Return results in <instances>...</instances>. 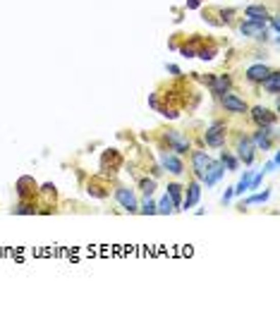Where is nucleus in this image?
<instances>
[{
    "mask_svg": "<svg viewBox=\"0 0 280 311\" xmlns=\"http://www.w3.org/2000/svg\"><path fill=\"white\" fill-rule=\"evenodd\" d=\"M163 144L168 146V151L177 156H185L187 151H192V141L187 137L185 132H180V129H168L163 132Z\"/></svg>",
    "mask_w": 280,
    "mask_h": 311,
    "instance_id": "1",
    "label": "nucleus"
},
{
    "mask_svg": "<svg viewBox=\"0 0 280 311\" xmlns=\"http://www.w3.org/2000/svg\"><path fill=\"white\" fill-rule=\"evenodd\" d=\"M225 139H227L225 122H213L209 129H206V134H203V141H206V146H211V148L225 146Z\"/></svg>",
    "mask_w": 280,
    "mask_h": 311,
    "instance_id": "2",
    "label": "nucleus"
},
{
    "mask_svg": "<svg viewBox=\"0 0 280 311\" xmlns=\"http://www.w3.org/2000/svg\"><path fill=\"white\" fill-rule=\"evenodd\" d=\"M278 137V129H275V124H268V127H259L257 132L251 134L249 139H251V144L257 148H261V151H268V148L273 146V139Z\"/></svg>",
    "mask_w": 280,
    "mask_h": 311,
    "instance_id": "3",
    "label": "nucleus"
},
{
    "mask_svg": "<svg viewBox=\"0 0 280 311\" xmlns=\"http://www.w3.org/2000/svg\"><path fill=\"white\" fill-rule=\"evenodd\" d=\"M218 98H220V106L225 108V113H233V115H244V113H249V106L244 103V98L237 96V93L225 91L223 96H218Z\"/></svg>",
    "mask_w": 280,
    "mask_h": 311,
    "instance_id": "4",
    "label": "nucleus"
},
{
    "mask_svg": "<svg viewBox=\"0 0 280 311\" xmlns=\"http://www.w3.org/2000/svg\"><path fill=\"white\" fill-rule=\"evenodd\" d=\"M235 156L237 161H242L244 165L254 163V156H257V146L251 144L249 137H237V144H235Z\"/></svg>",
    "mask_w": 280,
    "mask_h": 311,
    "instance_id": "5",
    "label": "nucleus"
},
{
    "mask_svg": "<svg viewBox=\"0 0 280 311\" xmlns=\"http://www.w3.org/2000/svg\"><path fill=\"white\" fill-rule=\"evenodd\" d=\"M115 201L122 206L124 211H130V213H137L139 211V201H137V196L130 187H115Z\"/></svg>",
    "mask_w": 280,
    "mask_h": 311,
    "instance_id": "6",
    "label": "nucleus"
},
{
    "mask_svg": "<svg viewBox=\"0 0 280 311\" xmlns=\"http://www.w3.org/2000/svg\"><path fill=\"white\" fill-rule=\"evenodd\" d=\"M249 115H251V120H254L257 127H268V124H275V120H278V115H275L273 110H268L266 106H254V108H249Z\"/></svg>",
    "mask_w": 280,
    "mask_h": 311,
    "instance_id": "7",
    "label": "nucleus"
},
{
    "mask_svg": "<svg viewBox=\"0 0 280 311\" xmlns=\"http://www.w3.org/2000/svg\"><path fill=\"white\" fill-rule=\"evenodd\" d=\"M240 34L242 36H254V39H266V36H268L266 22H259V19H247V22H242Z\"/></svg>",
    "mask_w": 280,
    "mask_h": 311,
    "instance_id": "8",
    "label": "nucleus"
},
{
    "mask_svg": "<svg viewBox=\"0 0 280 311\" xmlns=\"http://www.w3.org/2000/svg\"><path fill=\"white\" fill-rule=\"evenodd\" d=\"M211 158L206 151H192V168H194V177L201 182L203 179V172L209 170V165H211Z\"/></svg>",
    "mask_w": 280,
    "mask_h": 311,
    "instance_id": "9",
    "label": "nucleus"
},
{
    "mask_svg": "<svg viewBox=\"0 0 280 311\" xmlns=\"http://www.w3.org/2000/svg\"><path fill=\"white\" fill-rule=\"evenodd\" d=\"M206 84H209V89H211V93H213V96H223L225 91H230L233 79L227 77V74H216V77L206 79Z\"/></svg>",
    "mask_w": 280,
    "mask_h": 311,
    "instance_id": "10",
    "label": "nucleus"
},
{
    "mask_svg": "<svg viewBox=\"0 0 280 311\" xmlns=\"http://www.w3.org/2000/svg\"><path fill=\"white\" fill-rule=\"evenodd\" d=\"M161 165H163L168 172H172V175H182V172H185V163H182V158H180L177 153L163 151V153H161Z\"/></svg>",
    "mask_w": 280,
    "mask_h": 311,
    "instance_id": "11",
    "label": "nucleus"
},
{
    "mask_svg": "<svg viewBox=\"0 0 280 311\" xmlns=\"http://www.w3.org/2000/svg\"><path fill=\"white\" fill-rule=\"evenodd\" d=\"M199 199H201V185H199V179L194 177L189 185H187V196H185V201H182V211L196 206V203H199Z\"/></svg>",
    "mask_w": 280,
    "mask_h": 311,
    "instance_id": "12",
    "label": "nucleus"
},
{
    "mask_svg": "<svg viewBox=\"0 0 280 311\" xmlns=\"http://www.w3.org/2000/svg\"><path fill=\"white\" fill-rule=\"evenodd\" d=\"M17 194H19V199H34V194H36V182H34V177H29V175H24V177L17 179Z\"/></svg>",
    "mask_w": 280,
    "mask_h": 311,
    "instance_id": "13",
    "label": "nucleus"
},
{
    "mask_svg": "<svg viewBox=\"0 0 280 311\" xmlns=\"http://www.w3.org/2000/svg\"><path fill=\"white\" fill-rule=\"evenodd\" d=\"M223 172H225V168L220 165V161H211V165H209V170L203 172V185L206 187H213L218 182V179L223 177Z\"/></svg>",
    "mask_w": 280,
    "mask_h": 311,
    "instance_id": "14",
    "label": "nucleus"
},
{
    "mask_svg": "<svg viewBox=\"0 0 280 311\" xmlns=\"http://www.w3.org/2000/svg\"><path fill=\"white\" fill-rule=\"evenodd\" d=\"M268 72H271V67L259 62V65H251V67L247 70V79L251 82V84H261V82L268 77Z\"/></svg>",
    "mask_w": 280,
    "mask_h": 311,
    "instance_id": "15",
    "label": "nucleus"
},
{
    "mask_svg": "<svg viewBox=\"0 0 280 311\" xmlns=\"http://www.w3.org/2000/svg\"><path fill=\"white\" fill-rule=\"evenodd\" d=\"M266 93H273V96H278V89H280V72L278 70H271L268 72V77L261 82Z\"/></svg>",
    "mask_w": 280,
    "mask_h": 311,
    "instance_id": "16",
    "label": "nucleus"
},
{
    "mask_svg": "<svg viewBox=\"0 0 280 311\" xmlns=\"http://www.w3.org/2000/svg\"><path fill=\"white\" fill-rule=\"evenodd\" d=\"M12 213L15 216H34V213H39V206L31 201V199H19V203L12 209Z\"/></svg>",
    "mask_w": 280,
    "mask_h": 311,
    "instance_id": "17",
    "label": "nucleus"
},
{
    "mask_svg": "<svg viewBox=\"0 0 280 311\" xmlns=\"http://www.w3.org/2000/svg\"><path fill=\"white\" fill-rule=\"evenodd\" d=\"M244 15H247L249 19H259V22H266V19H268V10H266L264 5H249V8H244Z\"/></svg>",
    "mask_w": 280,
    "mask_h": 311,
    "instance_id": "18",
    "label": "nucleus"
},
{
    "mask_svg": "<svg viewBox=\"0 0 280 311\" xmlns=\"http://www.w3.org/2000/svg\"><path fill=\"white\" fill-rule=\"evenodd\" d=\"M168 196L172 199L175 209H182V185H177V182L168 185Z\"/></svg>",
    "mask_w": 280,
    "mask_h": 311,
    "instance_id": "19",
    "label": "nucleus"
},
{
    "mask_svg": "<svg viewBox=\"0 0 280 311\" xmlns=\"http://www.w3.org/2000/svg\"><path fill=\"white\" fill-rule=\"evenodd\" d=\"M220 165H223L225 170H237L240 161H237V156H235V153H230V151H223V153H220Z\"/></svg>",
    "mask_w": 280,
    "mask_h": 311,
    "instance_id": "20",
    "label": "nucleus"
},
{
    "mask_svg": "<svg viewBox=\"0 0 280 311\" xmlns=\"http://www.w3.org/2000/svg\"><path fill=\"white\" fill-rule=\"evenodd\" d=\"M172 211H175V203H172V199L168 194L161 199V201L156 203V213H163V216H170Z\"/></svg>",
    "mask_w": 280,
    "mask_h": 311,
    "instance_id": "21",
    "label": "nucleus"
},
{
    "mask_svg": "<svg viewBox=\"0 0 280 311\" xmlns=\"http://www.w3.org/2000/svg\"><path fill=\"white\" fill-rule=\"evenodd\" d=\"M249 182H251V170H244V177L237 182V187L233 189V194H237V196H242L244 192H249Z\"/></svg>",
    "mask_w": 280,
    "mask_h": 311,
    "instance_id": "22",
    "label": "nucleus"
},
{
    "mask_svg": "<svg viewBox=\"0 0 280 311\" xmlns=\"http://www.w3.org/2000/svg\"><path fill=\"white\" fill-rule=\"evenodd\" d=\"M139 189H141V194H144V196H154V192H156V179L141 177L139 179Z\"/></svg>",
    "mask_w": 280,
    "mask_h": 311,
    "instance_id": "23",
    "label": "nucleus"
},
{
    "mask_svg": "<svg viewBox=\"0 0 280 311\" xmlns=\"http://www.w3.org/2000/svg\"><path fill=\"white\" fill-rule=\"evenodd\" d=\"M268 196H271V192H264V194H254V196H249L247 201L242 203L240 209H244V206H251V203H264V201H268Z\"/></svg>",
    "mask_w": 280,
    "mask_h": 311,
    "instance_id": "24",
    "label": "nucleus"
},
{
    "mask_svg": "<svg viewBox=\"0 0 280 311\" xmlns=\"http://www.w3.org/2000/svg\"><path fill=\"white\" fill-rule=\"evenodd\" d=\"M216 46H209V48H199L196 50V58H201V60H213L216 58Z\"/></svg>",
    "mask_w": 280,
    "mask_h": 311,
    "instance_id": "25",
    "label": "nucleus"
},
{
    "mask_svg": "<svg viewBox=\"0 0 280 311\" xmlns=\"http://www.w3.org/2000/svg\"><path fill=\"white\" fill-rule=\"evenodd\" d=\"M139 213H144V216H154V213H156V203L151 201V196H146V199H144Z\"/></svg>",
    "mask_w": 280,
    "mask_h": 311,
    "instance_id": "26",
    "label": "nucleus"
},
{
    "mask_svg": "<svg viewBox=\"0 0 280 311\" xmlns=\"http://www.w3.org/2000/svg\"><path fill=\"white\" fill-rule=\"evenodd\" d=\"M266 22L271 24L273 34H278V31H280V22H278V15H268V19H266Z\"/></svg>",
    "mask_w": 280,
    "mask_h": 311,
    "instance_id": "27",
    "label": "nucleus"
},
{
    "mask_svg": "<svg viewBox=\"0 0 280 311\" xmlns=\"http://www.w3.org/2000/svg\"><path fill=\"white\" fill-rule=\"evenodd\" d=\"M180 53L185 55V58H194V55H196V48H192V46H182V48H180Z\"/></svg>",
    "mask_w": 280,
    "mask_h": 311,
    "instance_id": "28",
    "label": "nucleus"
},
{
    "mask_svg": "<svg viewBox=\"0 0 280 311\" xmlns=\"http://www.w3.org/2000/svg\"><path fill=\"white\" fill-rule=\"evenodd\" d=\"M220 15H223V22H230L235 15V10L233 8H227V10H220Z\"/></svg>",
    "mask_w": 280,
    "mask_h": 311,
    "instance_id": "29",
    "label": "nucleus"
},
{
    "mask_svg": "<svg viewBox=\"0 0 280 311\" xmlns=\"http://www.w3.org/2000/svg\"><path fill=\"white\" fill-rule=\"evenodd\" d=\"M275 168H278V153L273 156V161H271V163H268V165H266V172H273V170H275Z\"/></svg>",
    "mask_w": 280,
    "mask_h": 311,
    "instance_id": "30",
    "label": "nucleus"
},
{
    "mask_svg": "<svg viewBox=\"0 0 280 311\" xmlns=\"http://www.w3.org/2000/svg\"><path fill=\"white\" fill-rule=\"evenodd\" d=\"M187 8H189V10H196V8H199V0H187Z\"/></svg>",
    "mask_w": 280,
    "mask_h": 311,
    "instance_id": "31",
    "label": "nucleus"
},
{
    "mask_svg": "<svg viewBox=\"0 0 280 311\" xmlns=\"http://www.w3.org/2000/svg\"><path fill=\"white\" fill-rule=\"evenodd\" d=\"M233 189H227V192H225V194H223V203H227V201H230V199H233Z\"/></svg>",
    "mask_w": 280,
    "mask_h": 311,
    "instance_id": "32",
    "label": "nucleus"
},
{
    "mask_svg": "<svg viewBox=\"0 0 280 311\" xmlns=\"http://www.w3.org/2000/svg\"><path fill=\"white\" fill-rule=\"evenodd\" d=\"M168 72H170V74H180V67L177 65H168Z\"/></svg>",
    "mask_w": 280,
    "mask_h": 311,
    "instance_id": "33",
    "label": "nucleus"
}]
</instances>
